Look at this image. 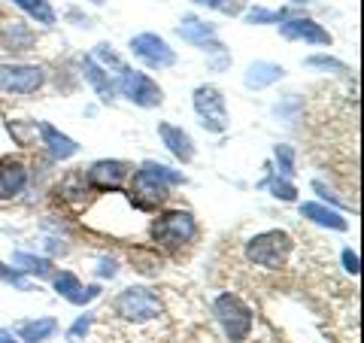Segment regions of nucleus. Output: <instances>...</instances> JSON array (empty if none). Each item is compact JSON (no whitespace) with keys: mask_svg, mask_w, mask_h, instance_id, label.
Returning a JSON list of instances; mask_svg holds the SVG:
<instances>
[{"mask_svg":"<svg viewBox=\"0 0 364 343\" xmlns=\"http://www.w3.org/2000/svg\"><path fill=\"white\" fill-rule=\"evenodd\" d=\"M179 182H182V174H176V170H170L164 164H155V162H146L131 179L134 207H140V210L161 207V204L167 201V189L179 186Z\"/></svg>","mask_w":364,"mask_h":343,"instance_id":"1","label":"nucleus"},{"mask_svg":"<svg viewBox=\"0 0 364 343\" xmlns=\"http://www.w3.org/2000/svg\"><path fill=\"white\" fill-rule=\"evenodd\" d=\"M112 313H116V319H122V322L140 328V325L158 322V319L164 316V304L152 289H146V285H131V289H124L112 298Z\"/></svg>","mask_w":364,"mask_h":343,"instance_id":"2","label":"nucleus"},{"mask_svg":"<svg viewBox=\"0 0 364 343\" xmlns=\"http://www.w3.org/2000/svg\"><path fill=\"white\" fill-rule=\"evenodd\" d=\"M291 249H294L291 234L279 231V228H270V231H261L246 243V258L258 268L279 270V268H286Z\"/></svg>","mask_w":364,"mask_h":343,"instance_id":"3","label":"nucleus"},{"mask_svg":"<svg viewBox=\"0 0 364 343\" xmlns=\"http://www.w3.org/2000/svg\"><path fill=\"white\" fill-rule=\"evenodd\" d=\"M195 237H198V222L188 210H170L152 222V240L164 249L188 246Z\"/></svg>","mask_w":364,"mask_h":343,"instance_id":"4","label":"nucleus"},{"mask_svg":"<svg viewBox=\"0 0 364 343\" xmlns=\"http://www.w3.org/2000/svg\"><path fill=\"white\" fill-rule=\"evenodd\" d=\"M213 313L219 319V325L225 328V334L231 343H243L249 337V331H252V310L231 292H225L213 301Z\"/></svg>","mask_w":364,"mask_h":343,"instance_id":"5","label":"nucleus"},{"mask_svg":"<svg viewBox=\"0 0 364 343\" xmlns=\"http://www.w3.org/2000/svg\"><path fill=\"white\" fill-rule=\"evenodd\" d=\"M116 91L122 97H128L131 104L136 107H143V110H152V107H161V100H164V91L158 88V83H152V76H146L140 70H124L119 73V85Z\"/></svg>","mask_w":364,"mask_h":343,"instance_id":"6","label":"nucleus"},{"mask_svg":"<svg viewBox=\"0 0 364 343\" xmlns=\"http://www.w3.org/2000/svg\"><path fill=\"white\" fill-rule=\"evenodd\" d=\"M195 112L200 116V125L210 134H225L228 131V107H225L222 91L215 85L195 88Z\"/></svg>","mask_w":364,"mask_h":343,"instance_id":"7","label":"nucleus"},{"mask_svg":"<svg viewBox=\"0 0 364 343\" xmlns=\"http://www.w3.org/2000/svg\"><path fill=\"white\" fill-rule=\"evenodd\" d=\"M46 83L43 67L33 64H4L0 67V91H9V95H33L40 91Z\"/></svg>","mask_w":364,"mask_h":343,"instance_id":"8","label":"nucleus"},{"mask_svg":"<svg viewBox=\"0 0 364 343\" xmlns=\"http://www.w3.org/2000/svg\"><path fill=\"white\" fill-rule=\"evenodd\" d=\"M131 52H134V58H140L152 70H164V67L176 64V52L158 33H136L131 40Z\"/></svg>","mask_w":364,"mask_h":343,"instance_id":"9","label":"nucleus"},{"mask_svg":"<svg viewBox=\"0 0 364 343\" xmlns=\"http://www.w3.org/2000/svg\"><path fill=\"white\" fill-rule=\"evenodd\" d=\"M88 186H95L97 191H119L124 186V179L131 176V164L107 158V162H95L88 167Z\"/></svg>","mask_w":364,"mask_h":343,"instance_id":"10","label":"nucleus"},{"mask_svg":"<svg viewBox=\"0 0 364 343\" xmlns=\"http://www.w3.org/2000/svg\"><path fill=\"white\" fill-rule=\"evenodd\" d=\"M52 283H55V292H58L64 301L76 304V307L91 304L95 298H100V285H82V283H79L76 273H70V270L52 273Z\"/></svg>","mask_w":364,"mask_h":343,"instance_id":"11","label":"nucleus"},{"mask_svg":"<svg viewBox=\"0 0 364 343\" xmlns=\"http://www.w3.org/2000/svg\"><path fill=\"white\" fill-rule=\"evenodd\" d=\"M176 33L186 43H191V46H200L203 52H225V46L215 40V28L213 25H207V21H200V19H195V16H186L179 21V28H176Z\"/></svg>","mask_w":364,"mask_h":343,"instance_id":"12","label":"nucleus"},{"mask_svg":"<svg viewBox=\"0 0 364 343\" xmlns=\"http://www.w3.org/2000/svg\"><path fill=\"white\" fill-rule=\"evenodd\" d=\"M279 33L286 40H304L313 46H331V33L322 25H316L313 19H282L279 21Z\"/></svg>","mask_w":364,"mask_h":343,"instance_id":"13","label":"nucleus"},{"mask_svg":"<svg viewBox=\"0 0 364 343\" xmlns=\"http://www.w3.org/2000/svg\"><path fill=\"white\" fill-rule=\"evenodd\" d=\"M158 137L161 143L170 149V155H176L182 164H188L195 158V140L179 128V125H170V122H158Z\"/></svg>","mask_w":364,"mask_h":343,"instance_id":"14","label":"nucleus"},{"mask_svg":"<svg viewBox=\"0 0 364 343\" xmlns=\"http://www.w3.org/2000/svg\"><path fill=\"white\" fill-rule=\"evenodd\" d=\"M28 186V167L21 162H13V158H4L0 162V201H9L21 194Z\"/></svg>","mask_w":364,"mask_h":343,"instance_id":"15","label":"nucleus"},{"mask_svg":"<svg viewBox=\"0 0 364 343\" xmlns=\"http://www.w3.org/2000/svg\"><path fill=\"white\" fill-rule=\"evenodd\" d=\"M37 131L43 137V146L52 152V158H58V162H67V158H73L79 152L76 140H70V137L61 134L58 128H52L49 122H37Z\"/></svg>","mask_w":364,"mask_h":343,"instance_id":"16","label":"nucleus"},{"mask_svg":"<svg viewBox=\"0 0 364 343\" xmlns=\"http://www.w3.org/2000/svg\"><path fill=\"white\" fill-rule=\"evenodd\" d=\"M282 76H286V70H282L279 64H273V61H255V64H249L243 83H246V88L261 91V88H267L273 83H279Z\"/></svg>","mask_w":364,"mask_h":343,"instance_id":"17","label":"nucleus"},{"mask_svg":"<svg viewBox=\"0 0 364 343\" xmlns=\"http://www.w3.org/2000/svg\"><path fill=\"white\" fill-rule=\"evenodd\" d=\"M55 331H58V319H52V316L25 319V322L16 325L18 340H25V343H43V340H49Z\"/></svg>","mask_w":364,"mask_h":343,"instance_id":"18","label":"nucleus"},{"mask_svg":"<svg viewBox=\"0 0 364 343\" xmlns=\"http://www.w3.org/2000/svg\"><path fill=\"white\" fill-rule=\"evenodd\" d=\"M301 216L304 219H310L316 225H325V228H334V231H346L349 222L340 216L337 210L325 207V204H301Z\"/></svg>","mask_w":364,"mask_h":343,"instance_id":"19","label":"nucleus"},{"mask_svg":"<svg viewBox=\"0 0 364 343\" xmlns=\"http://www.w3.org/2000/svg\"><path fill=\"white\" fill-rule=\"evenodd\" d=\"M82 73H85V79L91 83V88L97 91L100 100H107V104H109V100L116 97V85L109 83V73H107L95 58H85V61H82Z\"/></svg>","mask_w":364,"mask_h":343,"instance_id":"20","label":"nucleus"},{"mask_svg":"<svg viewBox=\"0 0 364 343\" xmlns=\"http://www.w3.org/2000/svg\"><path fill=\"white\" fill-rule=\"evenodd\" d=\"M0 43L6 46V49H16V52H28L33 46V33L28 25H21V21H9V25L0 31Z\"/></svg>","mask_w":364,"mask_h":343,"instance_id":"21","label":"nucleus"},{"mask_svg":"<svg viewBox=\"0 0 364 343\" xmlns=\"http://www.w3.org/2000/svg\"><path fill=\"white\" fill-rule=\"evenodd\" d=\"M13 261H16V265L25 270V273H33V277H40V280L52 277V261H49V258H37V255H28V253H16Z\"/></svg>","mask_w":364,"mask_h":343,"instance_id":"22","label":"nucleus"},{"mask_svg":"<svg viewBox=\"0 0 364 343\" xmlns=\"http://www.w3.org/2000/svg\"><path fill=\"white\" fill-rule=\"evenodd\" d=\"M18 9H25L31 19H37L40 25H55V13L49 6V0H13Z\"/></svg>","mask_w":364,"mask_h":343,"instance_id":"23","label":"nucleus"},{"mask_svg":"<svg viewBox=\"0 0 364 343\" xmlns=\"http://www.w3.org/2000/svg\"><path fill=\"white\" fill-rule=\"evenodd\" d=\"M91 58L95 61H100V67H104V70H116V73H122L124 70V64H122V58L116 52H112V46H107V43H100V46H95V55H91Z\"/></svg>","mask_w":364,"mask_h":343,"instance_id":"24","label":"nucleus"},{"mask_svg":"<svg viewBox=\"0 0 364 343\" xmlns=\"http://www.w3.org/2000/svg\"><path fill=\"white\" fill-rule=\"evenodd\" d=\"M264 186L273 191V198H279V201H294V198H298V189H294L289 179L270 176V179H264Z\"/></svg>","mask_w":364,"mask_h":343,"instance_id":"25","label":"nucleus"},{"mask_svg":"<svg viewBox=\"0 0 364 343\" xmlns=\"http://www.w3.org/2000/svg\"><path fill=\"white\" fill-rule=\"evenodd\" d=\"M273 158H277L282 176H294V149L289 143H279L277 149H273Z\"/></svg>","mask_w":364,"mask_h":343,"instance_id":"26","label":"nucleus"},{"mask_svg":"<svg viewBox=\"0 0 364 343\" xmlns=\"http://www.w3.org/2000/svg\"><path fill=\"white\" fill-rule=\"evenodd\" d=\"M286 16H289L286 9H279V13H273V9H249L246 21L249 25H264V21H282Z\"/></svg>","mask_w":364,"mask_h":343,"instance_id":"27","label":"nucleus"},{"mask_svg":"<svg viewBox=\"0 0 364 343\" xmlns=\"http://www.w3.org/2000/svg\"><path fill=\"white\" fill-rule=\"evenodd\" d=\"M9 134L18 140V146H31L37 137V125H21V122H9Z\"/></svg>","mask_w":364,"mask_h":343,"instance_id":"28","label":"nucleus"},{"mask_svg":"<svg viewBox=\"0 0 364 343\" xmlns=\"http://www.w3.org/2000/svg\"><path fill=\"white\" fill-rule=\"evenodd\" d=\"M200 6H210V9H219L225 16H237L243 9V0H195Z\"/></svg>","mask_w":364,"mask_h":343,"instance_id":"29","label":"nucleus"},{"mask_svg":"<svg viewBox=\"0 0 364 343\" xmlns=\"http://www.w3.org/2000/svg\"><path fill=\"white\" fill-rule=\"evenodd\" d=\"M91 322H95V316H91V313H85V316H79V319H76V322H73V328H70V331H67V340H70V343H79V340H82V337L88 334V328H91Z\"/></svg>","mask_w":364,"mask_h":343,"instance_id":"30","label":"nucleus"},{"mask_svg":"<svg viewBox=\"0 0 364 343\" xmlns=\"http://www.w3.org/2000/svg\"><path fill=\"white\" fill-rule=\"evenodd\" d=\"M306 64L310 67H325V70H340V73H346V67L334 61V58H328V55H313V58H306Z\"/></svg>","mask_w":364,"mask_h":343,"instance_id":"31","label":"nucleus"},{"mask_svg":"<svg viewBox=\"0 0 364 343\" xmlns=\"http://www.w3.org/2000/svg\"><path fill=\"white\" fill-rule=\"evenodd\" d=\"M0 280L9 283V285H18V289H28V280L21 277V273L16 268H6V265H0Z\"/></svg>","mask_w":364,"mask_h":343,"instance_id":"32","label":"nucleus"},{"mask_svg":"<svg viewBox=\"0 0 364 343\" xmlns=\"http://www.w3.org/2000/svg\"><path fill=\"white\" fill-rule=\"evenodd\" d=\"M343 268L352 273V277H358V270H361V258H358V253H352V249H343Z\"/></svg>","mask_w":364,"mask_h":343,"instance_id":"33","label":"nucleus"},{"mask_svg":"<svg viewBox=\"0 0 364 343\" xmlns=\"http://www.w3.org/2000/svg\"><path fill=\"white\" fill-rule=\"evenodd\" d=\"M116 261H112V258H104V261H100V268H97V273H100V277H116Z\"/></svg>","mask_w":364,"mask_h":343,"instance_id":"34","label":"nucleus"},{"mask_svg":"<svg viewBox=\"0 0 364 343\" xmlns=\"http://www.w3.org/2000/svg\"><path fill=\"white\" fill-rule=\"evenodd\" d=\"M0 343H18L13 331H6V328H0Z\"/></svg>","mask_w":364,"mask_h":343,"instance_id":"35","label":"nucleus"},{"mask_svg":"<svg viewBox=\"0 0 364 343\" xmlns=\"http://www.w3.org/2000/svg\"><path fill=\"white\" fill-rule=\"evenodd\" d=\"M91 4H97V6H100V4H107V0H91Z\"/></svg>","mask_w":364,"mask_h":343,"instance_id":"36","label":"nucleus"},{"mask_svg":"<svg viewBox=\"0 0 364 343\" xmlns=\"http://www.w3.org/2000/svg\"><path fill=\"white\" fill-rule=\"evenodd\" d=\"M294 4H310V0H294Z\"/></svg>","mask_w":364,"mask_h":343,"instance_id":"37","label":"nucleus"}]
</instances>
